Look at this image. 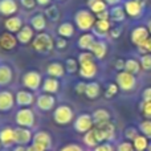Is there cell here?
Wrapping results in <instances>:
<instances>
[{
	"instance_id": "cell-45",
	"label": "cell",
	"mask_w": 151,
	"mask_h": 151,
	"mask_svg": "<svg viewBox=\"0 0 151 151\" xmlns=\"http://www.w3.org/2000/svg\"><path fill=\"white\" fill-rule=\"evenodd\" d=\"M118 85L117 83H109V86H107L106 91H105V97L106 98H111V97H114L115 94L118 93Z\"/></svg>"
},
{
	"instance_id": "cell-50",
	"label": "cell",
	"mask_w": 151,
	"mask_h": 151,
	"mask_svg": "<svg viewBox=\"0 0 151 151\" xmlns=\"http://www.w3.org/2000/svg\"><path fill=\"white\" fill-rule=\"evenodd\" d=\"M55 44H56V47H57L58 49H64V48L68 45V41H66L64 37H58V39L55 41Z\"/></svg>"
},
{
	"instance_id": "cell-44",
	"label": "cell",
	"mask_w": 151,
	"mask_h": 151,
	"mask_svg": "<svg viewBox=\"0 0 151 151\" xmlns=\"http://www.w3.org/2000/svg\"><path fill=\"white\" fill-rule=\"evenodd\" d=\"M141 110L142 114L146 117V119H151V102L150 101H143L141 104Z\"/></svg>"
},
{
	"instance_id": "cell-19",
	"label": "cell",
	"mask_w": 151,
	"mask_h": 151,
	"mask_svg": "<svg viewBox=\"0 0 151 151\" xmlns=\"http://www.w3.org/2000/svg\"><path fill=\"white\" fill-rule=\"evenodd\" d=\"M89 52H91V55L97 60H102V58H105V56L107 53V44L105 41H102V40H96Z\"/></svg>"
},
{
	"instance_id": "cell-23",
	"label": "cell",
	"mask_w": 151,
	"mask_h": 151,
	"mask_svg": "<svg viewBox=\"0 0 151 151\" xmlns=\"http://www.w3.org/2000/svg\"><path fill=\"white\" fill-rule=\"evenodd\" d=\"M13 78L12 68L7 64H0V86H7Z\"/></svg>"
},
{
	"instance_id": "cell-55",
	"label": "cell",
	"mask_w": 151,
	"mask_h": 151,
	"mask_svg": "<svg viewBox=\"0 0 151 151\" xmlns=\"http://www.w3.org/2000/svg\"><path fill=\"white\" fill-rule=\"evenodd\" d=\"M121 33H122V29L119 28V27H118V28H114V29H111V31H110V36L113 37V39H117V37H119L121 36Z\"/></svg>"
},
{
	"instance_id": "cell-2",
	"label": "cell",
	"mask_w": 151,
	"mask_h": 151,
	"mask_svg": "<svg viewBox=\"0 0 151 151\" xmlns=\"http://www.w3.org/2000/svg\"><path fill=\"white\" fill-rule=\"evenodd\" d=\"M74 21L80 31L86 32V31H90L94 27V24H96V17H94V13L91 12V11L81 9L74 15Z\"/></svg>"
},
{
	"instance_id": "cell-26",
	"label": "cell",
	"mask_w": 151,
	"mask_h": 151,
	"mask_svg": "<svg viewBox=\"0 0 151 151\" xmlns=\"http://www.w3.org/2000/svg\"><path fill=\"white\" fill-rule=\"evenodd\" d=\"M60 89V82L57 78L53 77H48L42 81V90L47 94H56Z\"/></svg>"
},
{
	"instance_id": "cell-59",
	"label": "cell",
	"mask_w": 151,
	"mask_h": 151,
	"mask_svg": "<svg viewBox=\"0 0 151 151\" xmlns=\"http://www.w3.org/2000/svg\"><path fill=\"white\" fill-rule=\"evenodd\" d=\"M27 151H37V150L35 149L33 145H29V146H27Z\"/></svg>"
},
{
	"instance_id": "cell-12",
	"label": "cell",
	"mask_w": 151,
	"mask_h": 151,
	"mask_svg": "<svg viewBox=\"0 0 151 151\" xmlns=\"http://www.w3.org/2000/svg\"><path fill=\"white\" fill-rule=\"evenodd\" d=\"M16 104L15 96L9 90H1L0 91V111L7 113L13 109Z\"/></svg>"
},
{
	"instance_id": "cell-53",
	"label": "cell",
	"mask_w": 151,
	"mask_h": 151,
	"mask_svg": "<svg viewBox=\"0 0 151 151\" xmlns=\"http://www.w3.org/2000/svg\"><path fill=\"white\" fill-rule=\"evenodd\" d=\"M142 97H143V101H150L151 102V86L145 89L143 93H142Z\"/></svg>"
},
{
	"instance_id": "cell-7",
	"label": "cell",
	"mask_w": 151,
	"mask_h": 151,
	"mask_svg": "<svg viewBox=\"0 0 151 151\" xmlns=\"http://www.w3.org/2000/svg\"><path fill=\"white\" fill-rule=\"evenodd\" d=\"M32 145L37 151H48L52 146V137L47 131H39V133L33 134Z\"/></svg>"
},
{
	"instance_id": "cell-58",
	"label": "cell",
	"mask_w": 151,
	"mask_h": 151,
	"mask_svg": "<svg viewBox=\"0 0 151 151\" xmlns=\"http://www.w3.org/2000/svg\"><path fill=\"white\" fill-rule=\"evenodd\" d=\"M12 151H27V146H16Z\"/></svg>"
},
{
	"instance_id": "cell-37",
	"label": "cell",
	"mask_w": 151,
	"mask_h": 151,
	"mask_svg": "<svg viewBox=\"0 0 151 151\" xmlns=\"http://www.w3.org/2000/svg\"><path fill=\"white\" fill-rule=\"evenodd\" d=\"M78 64L81 65H88V64L96 63V57L91 55V52H82L80 56H78Z\"/></svg>"
},
{
	"instance_id": "cell-40",
	"label": "cell",
	"mask_w": 151,
	"mask_h": 151,
	"mask_svg": "<svg viewBox=\"0 0 151 151\" xmlns=\"http://www.w3.org/2000/svg\"><path fill=\"white\" fill-rule=\"evenodd\" d=\"M138 52L141 53L142 56L143 55H150L151 53V37H149L147 40H145L142 44H139L138 47Z\"/></svg>"
},
{
	"instance_id": "cell-63",
	"label": "cell",
	"mask_w": 151,
	"mask_h": 151,
	"mask_svg": "<svg viewBox=\"0 0 151 151\" xmlns=\"http://www.w3.org/2000/svg\"><path fill=\"white\" fill-rule=\"evenodd\" d=\"M0 147H1V142H0Z\"/></svg>"
},
{
	"instance_id": "cell-60",
	"label": "cell",
	"mask_w": 151,
	"mask_h": 151,
	"mask_svg": "<svg viewBox=\"0 0 151 151\" xmlns=\"http://www.w3.org/2000/svg\"><path fill=\"white\" fill-rule=\"evenodd\" d=\"M147 29H149V33L151 35V19L149 20V24H147Z\"/></svg>"
},
{
	"instance_id": "cell-42",
	"label": "cell",
	"mask_w": 151,
	"mask_h": 151,
	"mask_svg": "<svg viewBox=\"0 0 151 151\" xmlns=\"http://www.w3.org/2000/svg\"><path fill=\"white\" fill-rule=\"evenodd\" d=\"M138 135H139V131H138V129L137 127L130 126V127H127L125 130V138L127 139V141H130V142H133Z\"/></svg>"
},
{
	"instance_id": "cell-57",
	"label": "cell",
	"mask_w": 151,
	"mask_h": 151,
	"mask_svg": "<svg viewBox=\"0 0 151 151\" xmlns=\"http://www.w3.org/2000/svg\"><path fill=\"white\" fill-rule=\"evenodd\" d=\"M104 1L106 3V4L113 5V7H114V5H118V4H119V3L122 1V0H104Z\"/></svg>"
},
{
	"instance_id": "cell-27",
	"label": "cell",
	"mask_w": 151,
	"mask_h": 151,
	"mask_svg": "<svg viewBox=\"0 0 151 151\" xmlns=\"http://www.w3.org/2000/svg\"><path fill=\"white\" fill-rule=\"evenodd\" d=\"M80 76L85 80H90V78L96 77L97 72H98V66H97L96 63H91V64H88V65H81L80 69Z\"/></svg>"
},
{
	"instance_id": "cell-10",
	"label": "cell",
	"mask_w": 151,
	"mask_h": 151,
	"mask_svg": "<svg viewBox=\"0 0 151 151\" xmlns=\"http://www.w3.org/2000/svg\"><path fill=\"white\" fill-rule=\"evenodd\" d=\"M33 139L32 131L27 127H17L15 129V145L16 146H29V143Z\"/></svg>"
},
{
	"instance_id": "cell-64",
	"label": "cell",
	"mask_w": 151,
	"mask_h": 151,
	"mask_svg": "<svg viewBox=\"0 0 151 151\" xmlns=\"http://www.w3.org/2000/svg\"><path fill=\"white\" fill-rule=\"evenodd\" d=\"M58 1H63V0H58Z\"/></svg>"
},
{
	"instance_id": "cell-41",
	"label": "cell",
	"mask_w": 151,
	"mask_h": 151,
	"mask_svg": "<svg viewBox=\"0 0 151 151\" xmlns=\"http://www.w3.org/2000/svg\"><path fill=\"white\" fill-rule=\"evenodd\" d=\"M78 61L77 60H74V58H68V60L65 61V70L68 72V73H76L77 72V69H78Z\"/></svg>"
},
{
	"instance_id": "cell-15",
	"label": "cell",
	"mask_w": 151,
	"mask_h": 151,
	"mask_svg": "<svg viewBox=\"0 0 151 151\" xmlns=\"http://www.w3.org/2000/svg\"><path fill=\"white\" fill-rule=\"evenodd\" d=\"M91 29H93L91 33L96 37L104 39V37H106L110 33V21L109 20H97Z\"/></svg>"
},
{
	"instance_id": "cell-47",
	"label": "cell",
	"mask_w": 151,
	"mask_h": 151,
	"mask_svg": "<svg viewBox=\"0 0 151 151\" xmlns=\"http://www.w3.org/2000/svg\"><path fill=\"white\" fill-rule=\"evenodd\" d=\"M94 151H114V147L110 142H105V143H101L97 147H94Z\"/></svg>"
},
{
	"instance_id": "cell-6",
	"label": "cell",
	"mask_w": 151,
	"mask_h": 151,
	"mask_svg": "<svg viewBox=\"0 0 151 151\" xmlns=\"http://www.w3.org/2000/svg\"><path fill=\"white\" fill-rule=\"evenodd\" d=\"M42 77L39 72L36 70H31V72H27L23 76V85L25 86L27 89H29L31 91L35 90H39L42 85Z\"/></svg>"
},
{
	"instance_id": "cell-38",
	"label": "cell",
	"mask_w": 151,
	"mask_h": 151,
	"mask_svg": "<svg viewBox=\"0 0 151 151\" xmlns=\"http://www.w3.org/2000/svg\"><path fill=\"white\" fill-rule=\"evenodd\" d=\"M139 131H141L142 135H145L147 139H151V119L142 121L139 123Z\"/></svg>"
},
{
	"instance_id": "cell-54",
	"label": "cell",
	"mask_w": 151,
	"mask_h": 151,
	"mask_svg": "<svg viewBox=\"0 0 151 151\" xmlns=\"http://www.w3.org/2000/svg\"><path fill=\"white\" fill-rule=\"evenodd\" d=\"M125 63H126V60H117L114 64V68L117 69V70L122 72L123 69H125Z\"/></svg>"
},
{
	"instance_id": "cell-17",
	"label": "cell",
	"mask_w": 151,
	"mask_h": 151,
	"mask_svg": "<svg viewBox=\"0 0 151 151\" xmlns=\"http://www.w3.org/2000/svg\"><path fill=\"white\" fill-rule=\"evenodd\" d=\"M149 29L147 27H143V25H139V27H135L131 32V41H133L134 45L138 47L139 44L145 41V40L149 39Z\"/></svg>"
},
{
	"instance_id": "cell-36",
	"label": "cell",
	"mask_w": 151,
	"mask_h": 151,
	"mask_svg": "<svg viewBox=\"0 0 151 151\" xmlns=\"http://www.w3.org/2000/svg\"><path fill=\"white\" fill-rule=\"evenodd\" d=\"M45 17L50 21H57L60 19V11L56 5H50L45 9Z\"/></svg>"
},
{
	"instance_id": "cell-25",
	"label": "cell",
	"mask_w": 151,
	"mask_h": 151,
	"mask_svg": "<svg viewBox=\"0 0 151 151\" xmlns=\"http://www.w3.org/2000/svg\"><path fill=\"white\" fill-rule=\"evenodd\" d=\"M96 127L99 129L101 131H104L106 142H111L113 139L115 138V127H114V125H113L110 121H107V122L98 123V125H96Z\"/></svg>"
},
{
	"instance_id": "cell-46",
	"label": "cell",
	"mask_w": 151,
	"mask_h": 151,
	"mask_svg": "<svg viewBox=\"0 0 151 151\" xmlns=\"http://www.w3.org/2000/svg\"><path fill=\"white\" fill-rule=\"evenodd\" d=\"M117 151H135V149H134V145L130 141H126V142H121L118 145Z\"/></svg>"
},
{
	"instance_id": "cell-3",
	"label": "cell",
	"mask_w": 151,
	"mask_h": 151,
	"mask_svg": "<svg viewBox=\"0 0 151 151\" xmlns=\"http://www.w3.org/2000/svg\"><path fill=\"white\" fill-rule=\"evenodd\" d=\"M73 118H74V113L72 110V107L68 106V105H60L53 111V119H55V122L57 125L66 126L73 121Z\"/></svg>"
},
{
	"instance_id": "cell-32",
	"label": "cell",
	"mask_w": 151,
	"mask_h": 151,
	"mask_svg": "<svg viewBox=\"0 0 151 151\" xmlns=\"http://www.w3.org/2000/svg\"><path fill=\"white\" fill-rule=\"evenodd\" d=\"M91 117H93L94 125H98V123L110 121V113L107 111L106 109H97V110H94L93 111Z\"/></svg>"
},
{
	"instance_id": "cell-11",
	"label": "cell",
	"mask_w": 151,
	"mask_h": 151,
	"mask_svg": "<svg viewBox=\"0 0 151 151\" xmlns=\"http://www.w3.org/2000/svg\"><path fill=\"white\" fill-rule=\"evenodd\" d=\"M143 7L145 4L141 0H126L123 4L126 15H129L130 17H139L143 13Z\"/></svg>"
},
{
	"instance_id": "cell-39",
	"label": "cell",
	"mask_w": 151,
	"mask_h": 151,
	"mask_svg": "<svg viewBox=\"0 0 151 151\" xmlns=\"http://www.w3.org/2000/svg\"><path fill=\"white\" fill-rule=\"evenodd\" d=\"M106 5H107V4L104 1V0H98V1L93 3L91 5H89V8H90V11H91L93 13L98 15V13H101V12H104V11L107 9Z\"/></svg>"
},
{
	"instance_id": "cell-1",
	"label": "cell",
	"mask_w": 151,
	"mask_h": 151,
	"mask_svg": "<svg viewBox=\"0 0 151 151\" xmlns=\"http://www.w3.org/2000/svg\"><path fill=\"white\" fill-rule=\"evenodd\" d=\"M53 45H55V41H53L52 36L47 32H39L32 41L33 49L41 55H48L53 49Z\"/></svg>"
},
{
	"instance_id": "cell-30",
	"label": "cell",
	"mask_w": 151,
	"mask_h": 151,
	"mask_svg": "<svg viewBox=\"0 0 151 151\" xmlns=\"http://www.w3.org/2000/svg\"><path fill=\"white\" fill-rule=\"evenodd\" d=\"M31 27L35 31L42 32L47 28V17L42 15H35L31 19Z\"/></svg>"
},
{
	"instance_id": "cell-21",
	"label": "cell",
	"mask_w": 151,
	"mask_h": 151,
	"mask_svg": "<svg viewBox=\"0 0 151 151\" xmlns=\"http://www.w3.org/2000/svg\"><path fill=\"white\" fill-rule=\"evenodd\" d=\"M4 27L7 29V32H9V33H17L24 25H23L21 17H19V16H9L4 21Z\"/></svg>"
},
{
	"instance_id": "cell-48",
	"label": "cell",
	"mask_w": 151,
	"mask_h": 151,
	"mask_svg": "<svg viewBox=\"0 0 151 151\" xmlns=\"http://www.w3.org/2000/svg\"><path fill=\"white\" fill-rule=\"evenodd\" d=\"M60 151H83V149L80 146V145L70 143V145H66V146L61 147Z\"/></svg>"
},
{
	"instance_id": "cell-62",
	"label": "cell",
	"mask_w": 151,
	"mask_h": 151,
	"mask_svg": "<svg viewBox=\"0 0 151 151\" xmlns=\"http://www.w3.org/2000/svg\"><path fill=\"white\" fill-rule=\"evenodd\" d=\"M147 150H149V151H151V142L149 143V149H147Z\"/></svg>"
},
{
	"instance_id": "cell-5",
	"label": "cell",
	"mask_w": 151,
	"mask_h": 151,
	"mask_svg": "<svg viewBox=\"0 0 151 151\" xmlns=\"http://www.w3.org/2000/svg\"><path fill=\"white\" fill-rule=\"evenodd\" d=\"M115 81H117L118 88H119L121 90H123V91L133 90V89L135 88V85H137L135 76L129 73V72H126V70L119 72V73L117 74V77H115Z\"/></svg>"
},
{
	"instance_id": "cell-49",
	"label": "cell",
	"mask_w": 151,
	"mask_h": 151,
	"mask_svg": "<svg viewBox=\"0 0 151 151\" xmlns=\"http://www.w3.org/2000/svg\"><path fill=\"white\" fill-rule=\"evenodd\" d=\"M76 93L77 94H85V90H86V83L85 82H78L74 88Z\"/></svg>"
},
{
	"instance_id": "cell-8",
	"label": "cell",
	"mask_w": 151,
	"mask_h": 151,
	"mask_svg": "<svg viewBox=\"0 0 151 151\" xmlns=\"http://www.w3.org/2000/svg\"><path fill=\"white\" fill-rule=\"evenodd\" d=\"M105 141H106V139H105L104 131H101L97 127H93L91 130H89L88 133L83 135V143L88 147H91V149L97 147L98 145H101L102 142H105Z\"/></svg>"
},
{
	"instance_id": "cell-52",
	"label": "cell",
	"mask_w": 151,
	"mask_h": 151,
	"mask_svg": "<svg viewBox=\"0 0 151 151\" xmlns=\"http://www.w3.org/2000/svg\"><path fill=\"white\" fill-rule=\"evenodd\" d=\"M97 16V20H109V17H110V11H104V12H101V13H98V15H96Z\"/></svg>"
},
{
	"instance_id": "cell-43",
	"label": "cell",
	"mask_w": 151,
	"mask_h": 151,
	"mask_svg": "<svg viewBox=\"0 0 151 151\" xmlns=\"http://www.w3.org/2000/svg\"><path fill=\"white\" fill-rule=\"evenodd\" d=\"M141 63V68L145 70H151V53L150 55H143L139 60Z\"/></svg>"
},
{
	"instance_id": "cell-22",
	"label": "cell",
	"mask_w": 151,
	"mask_h": 151,
	"mask_svg": "<svg viewBox=\"0 0 151 151\" xmlns=\"http://www.w3.org/2000/svg\"><path fill=\"white\" fill-rule=\"evenodd\" d=\"M16 37H17V41L20 44H28L31 42L32 39H35V29L29 25H24L20 31L16 33Z\"/></svg>"
},
{
	"instance_id": "cell-28",
	"label": "cell",
	"mask_w": 151,
	"mask_h": 151,
	"mask_svg": "<svg viewBox=\"0 0 151 151\" xmlns=\"http://www.w3.org/2000/svg\"><path fill=\"white\" fill-rule=\"evenodd\" d=\"M65 68H64L63 64L60 63H52L48 65L47 68V73L49 77H53V78H61L64 77V74H65Z\"/></svg>"
},
{
	"instance_id": "cell-9",
	"label": "cell",
	"mask_w": 151,
	"mask_h": 151,
	"mask_svg": "<svg viewBox=\"0 0 151 151\" xmlns=\"http://www.w3.org/2000/svg\"><path fill=\"white\" fill-rule=\"evenodd\" d=\"M94 121L91 114H88V113H83V114H80L74 121V130L77 133L81 134H86L89 130L93 129Z\"/></svg>"
},
{
	"instance_id": "cell-13",
	"label": "cell",
	"mask_w": 151,
	"mask_h": 151,
	"mask_svg": "<svg viewBox=\"0 0 151 151\" xmlns=\"http://www.w3.org/2000/svg\"><path fill=\"white\" fill-rule=\"evenodd\" d=\"M36 105L42 111H50L56 106V98L53 94H41V96L37 97Z\"/></svg>"
},
{
	"instance_id": "cell-18",
	"label": "cell",
	"mask_w": 151,
	"mask_h": 151,
	"mask_svg": "<svg viewBox=\"0 0 151 151\" xmlns=\"http://www.w3.org/2000/svg\"><path fill=\"white\" fill-rule=\"evenodd\" d=\"M17 37L13 36V33L9 32H4L0 35V48L4 50H12L17 45Z\"/></svg>"
},
{
	"instance_id": "cell-35",
	"label": "cell",
	"mask_w": 151,
	"mask_h": 151,
	"mask_svg": "<svg viewBox=\"0 0 151 151\" xmlns=\"http://www.w3.org/2000/svg\"><path fill=\"white\" fill-rule=\"evenodd\" d=\"M125 70L129 72V73L131 74H138L139 72H141V63L137 60H134V58H129V60H126L125 63Z\"/></svg>"
},
{
	"instance_id": "cell-61",
	"label": "cell",
	"mask_w": 151,
	"mask_h": 151,
	"mask_svg": "<svg viewBox=\"0 0 151 151\" xmlns=\"http://www.w3.org/2000/svg\"><path fill=\"white\" fill-rule=\"evenodd\" d=\"M96 1H98V0H89V1H88V5H91L93 3H96Z\"/></svg>"
},
{
	"instance_id": "cell-34",
	"label": "cell",
	"mask_w": 151,
	"mask_h": 151,
	"mask_svg": "<svg viewBox=\"0 0 151 151\" xmlns=\"http://www.w3.org/2000/svg\"><path fill=\"white\" fill-rule=\"evenodd\" d=\"M149 143H150L149 139H147L145 135H142V134H139V135L133 141L135 151H146L149 149Z\"/></svg>"
},
{
	"instance_id": "cell-51",
	"label": "cell",
	"mask_w": 151,
	"mask_h": 151,
	"mask_svg": "<svg viewBox=\"0 0 151 151\" xmlns=\"http://www.w3.org/2000/svg\"><path fill=\"white\" fill-rule=\"evenodd\" d=\"M21 5L27 9H32L36 5V0H21Z\"/></svg>"
},
{
	"instance_id": "cell-20",
	"label": "cell",
	"mask_w": 151,
	"mask_h": 151,
	"mask_svg": "<svg viewBox=\"0 0 151 151\" xmlns=\"http://www.w3.org/2000/svg\"><path fill=\"white\" fill-rule=\"evenodd\" d=\"M19 7L15 0H0V15L13 16L17 12Z\"/></svg>"
},
{
	"instance_id": "cell-4",
	"label": "cell",
	"mask_w": 151,
	"mask_h": 151,
	"mask_svg": "<svg viewBox=\"0 0 151 151\" xmlns=\"http://www.w3.org/2000/svg\"><path fill=\"white\" fill-rule=\"evenodd\" d=\"M15 121L20 127L31 129L35 125V113L29 107H20V110L15 115Z\"/></svg>"
},
{
	"instance_id": "cell-33",
	"label": "cell",
	"mask_w": 151,
	"mask_h": 151,
	"mask_svg": "<svg viewBox=\"0 0 151 151\" xmlns=\"http://www.w3.org/2000/svg\"><path fill=\"white\" fill-rule=\"evenodd\" d=\"M101 94V86L98 82H89L86 83V90H85V96L89 99H94Z\"/></svg>"
},
{
	"instance_id": "cell-31",
	"label": "cell",
	"mask_w": 151,
	"mask_h": 151,
	"mask_svg": "<svg viewBox=\"0 0 151 151\" xmlns=\"http://www.w3.org/2000/svg\"><path fill=\"white\" fill-rule=\"evenodd\" d=\"M126 17V12H125V8L121 7L119 4L114 5V7L110 9V19L114 20L115 23H122Z\"/></svg>"
},
{
	"instance_id": "cell-29",
	"label": "cell",
	"mask_w": 151,
	"mask_h": 151,
	"mask_svg": "<svg viewBox=\"0 0 151 151\" xmlns=\"http://www.w3.org/2000/svg\"><path fill=\"white\" fill-rule=\"evenodd\" d=\"M57 33L60 37H64V39H68V37H72L74 35V25L69 21H65V23H61L57 28Z\"/></svg>"
},
{
	"instance_id": "cell-24",
	"label": "cell",
	"mask_w": 151,
	"mask_h": 151,
	"mask_svg": "<svg viewBox=\"0 0 151 151\" xmlns=\"http://www.w3.org/2000/svg\"><path fill=\"white\" fill-rule=\"evenodd\" d=\"M94 41H96V36H94L93 33L85 32V33H82L80 36V39H78V41H77V45H78V48L82 50H90Z\"/></svg>"
},
{
	"instance_id": "cell-56",
	"label": "cell",
	"mask_w": 151,
	"mask_h": 151,
	"mask_svg": "<svg viewBox=\"0 0 151 151\" xmlns=\"http://www.w3.org/2000/svg\"><path fill=\"white\" fill-rule=\"evenodd\" d=\"M36 3L39 5H41V7H47V5H49L52 3V0H36Z\"/></svg>"
},
{
	"instance_id": "cell-16",
	"label": "cell",
	"mask_w": 151,
	"mask_h": 151,
	"mask_svg": "<svg viewBox=\"0 0 151 151\" xmlns=\"http://www.w3.org/2000/svg\"><path fill=\"white\" fill-rule=\"evenodd\" d=\"M0 142L3 147H11L15 145V129L11 126H5L0 130Z\"/></svg>"
},
{
	"instance_id": "cell-14",
	"label": "cell",
	"mask_w": 151,
	"mask_h": 151,
	"mask_svg": "<svg viewBox=\"0 0 151 151\" xmlns=\"http://www.w3.org/2000/svg\"><path fill=\"white\" fill-rule=\"evenodd\" d=\"M15 99L20 107H29L31 105H33L35 96L31 90H19L15 96Z\"/></svg>"
}]
</instances>
